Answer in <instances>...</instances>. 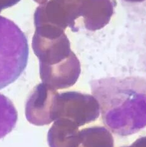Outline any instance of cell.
Here are the masks:
<instances>
[{
    "mask_svg": "<svg viewBox=\"0 0 146 147\" xmlns=\"http://www.w3.org/2000/svg\"><path fill=\"white\" fill-rule=\"evenodd\" d=\"M100 106L105 127L121 137L132 135L146 127V78L109 77L90 82Z\"/></svg>",
    "mask_w": 146,
    "mask_h": 147,
    "instance_id": "obj_1",
    "label": "cell"
},
{
    "mask_svg": "<svg viewBox=\"0 0 146 147\" xmlns=\"http://www.w3.org/2000/svg\"><path fill=\"white\" fill-rule=\"evenodd\" d=\"M32 47L39 59L42 83L58 90L76 82L81 67L64 30L48 26L35 28Z\"/></svg>",
    "mask_w": 146,
    "mask_h": 147,
    "instance_id": "obj_2",
    "label": "cell"
},
{
    "mask_svg": "<svg viewBox=\"0 0 146 147\" xmlns=\"http://www.w3.org/2000/svg\"><path fill=\"white\" fill-rule=\"evenodd\" d=\"M29 46L17 26L0 16V90L12 84L26 67Z\"/></svg>",
    "mask_w": 146,
    "mask_h": 147,
    "instance_id": "obj_3",
    "label": "cell"
},
{
    "mask_svg": "<svg viewBox=\"0 0 146 147\" xmlns=\"http://www.w3.org/2000/svg\"><path fill=\"white\" fill-rule=\"evenodd\" d=\"M100 115V106L93 95L78 92L58 93L52 112L53 122L67 119L79 127L96 120Z\"/></svg>",
    "mask_w": 146,
    "mask_h": 147,
    "instance_id": "obj_4",
    "label": "cell"
},
{
    "mask_svg": "<svg viewBox=\"0 0 146 147\" xmlns=\"http://www.w3.org/2000/svg\"><path fill=\"white\" fill-rule=\"evenodd\" d=\"M84 0H50L40 5L34 13L35 28L50 26L65 30L75 29V21L81 16Z\"/></svg>",
    "mask_w": 146,
    "mask_h": 147,
    "instance_id": "obj_5",
    "label": "cell"
},
{
    "mask_svg": "<svg viewBox=\"0 0 146 147\" xmlns=\"http://www.w3.org/2000/svg\"><path fill=\"white\" fill-rule=\"evenodd\" d=\"M57 94V90L44 83L38 84L25 104V117L29 122L38 126L53 122L52 112Z\"/></svg>",
    "mask_w": 146,
    "mask_h": 147,
    "instance_id": "obj_6",
    "label": "cell"
},
{
    "mask_svg": "<svg viewBox=\"0 0 146 147\" xmlns=\"http://www.w3.org/2000/svg\"><path fill=\"white\" fill-rule=\"evenodd\" d=\"M80 137L79 126L67 119H58L48 131L49 147H78Z\"/></svg>",
    "mask_w": 146,
    "mask_h": 147,
    "instance_id": "obj_7",
    "label": "cell"
},
{
    "mask_svg": "<svg viewBox=\"0 0 146 147\" xmlns=\"http://www.w3.org/2000/svg\"><path fill=\"white\" fill-rule=\"evenodd\" d=\"M78 147H114L111 133L103 127H92L80 130Z\"/></svg>",
    "mask_w": 146,
    "mask_h": 147,
    "instance_id": "obj_8",
    "label": "cell"
},
{
    "mask_svg": "<svg viewBox=\"0 0 146 147\" xmlns=\"http://www.w3.org/2000/svg\"><path fill=\"white\" fill-rule=\"evenodd\" d=\"M17 121V112L13 102L0 94V139L14 129Z\"/></svg>",
    "mask_w": 146,
    "mask_h": 147,
    "instance_id": "obj_9",
    "label": "cell"
},
{
    "mask_svg": "<svg viewBox=\"0 0 146 147\" xmlns=\"http://www.w3.org/2000/svg\"><path fill=\"white\" fill-rule=\"evenodd\" d=\"M20 1V0H0V10L8 8Z\"/></svg>",
    "mask_w": 146,
    "mask_h": 147,
    "instance_id": "obj_10",
    "label": "cell"
},
{
    "mask_svg": "<svg viewBox=\"0 0 146 147\" xmlns=\"http://www.w3.org/2000/svg\"><path fill=\"white\" fill-rule=\"evenodd\" d=\"M131 145L133 147H146V136L138 138Z\"/></svg>",
    "mask_w": 146,
    "mask_h": 147,
    "instance_id": "obj_11",
    "label": "cell"
},
{
    "mask_svg": "<svg viewBox=\"0 0 146 147\" xmlns=\"http://www.w3.org/2000/svg\"><path fill=\"white\" fill-rule=\"evenodd\" d=\"M34 1L36 3H39L40 5H42V4H44V3H46L47 1V0H34Z\"/></svg>",
    "mask_w": 146,
    "mask_h": 147,
    "instance_id": "obj_12",
    "label": "cell"
},
{
    "mask_svg": "<svg viewBox=\"0 0 146 147\" xmlns=\"http://www.w3.org/2000/svg\"><path fill=\"white\" fill-rule=\"evenodd\" d=\"M123 147H133V146H132V145H131L130 146H123Z\"/></svg>",
    "mask_w": 146,
    "mask_h": 147,
    "instance_id": "obj_13",
    "label": "cell"
},
{
    "mask_svg": "<svg viewBox=\"0 0 146 147\" xmlns=\"http://www.w3.org/2000/svg\"><path fill=\"white\" fill-rule=\"evenodd\" d=\"M0 12H1V11H0Z\"/></svg>",
    "mask_w": 146,
    "mask_h": 147,
    "instance_id": "obj_14",
    "label": "cell"
}]
</instances>
